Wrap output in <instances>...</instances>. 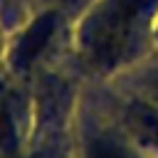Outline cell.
<instances>
[{
  "label": "cell",
  "instance_id": "7a4b0ae2",
  "mask_svg": "<svg viewBox=\"0 0 158 158\" xmlns=\"http://www.w3.org/2000/svg\"><path fill=\"white\" fill-rule=\"evenodd\" d=\"M133 126H136V133H141L148 141L158 143V109H153V106H138L133 111Z\"/></svg>",
  "mask_w": 158,
  "mask_h": 158
},
{
  "label": "cell",
  "instance_id": "3957f363",
  "mask_svg": "<svg viewBox=\"0 0 158 158\" xmlns=\"http://www.w3.org/2000/svg\"><path fill=\"white\" fill-rule=\"evenodd\" d=\"M91 158H126V153L111 141H99L91 146Z\"/></svg>",
  "mask_w": 158,
  "mask_h": 158
},
{
  "label": "cell",
  "instance_id": "6da1fadb",
  "mask_svg": "<svg viewBox=\"0 0 158 158\" xmlns=\"http://www.w3.org/2000/svg\"><path fill=\"white\" fill-rule=\"evenodd\" d=\"M146 2L148 0H106L104 2V7L94 15L86 32V47L96 64L111 67L121 59L133 35V25L141 10L146 7Z\"/></svg>",
  "mask_w": 158,
  "mask_h": 158
}]
</instances>
